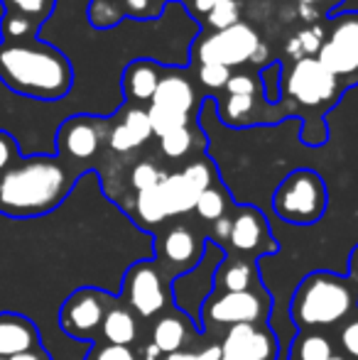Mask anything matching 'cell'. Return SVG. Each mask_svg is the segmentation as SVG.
Returning a JSON list of instances; mask_svg holds the SVG:
<instances>
[{
	"instance_id": "cell-1",
	"label": "cell",
	"mask_w": 358,
	"mask_h": 360,
	"mask_svg": "<svg viewBox=\"0 0 358 360\" xmlns=\"http://www.w3.org/2000/svg\"><path fill=\"white\" fill-rule=\"evenodd\" d=\"M82 169L57 155L20 157L0 174V214L34 218L54 211L72 191Z\"/></svg>"
},
{
	"instance_id": "cell-2",
	"label": "cell",
	"mask_w": 358,
	"mask_h": 360,
	"mask_svg": "<svg viewBox=\"0 0 358 360\" xmlns=\"http://www.w3.org/2000/svg\"><path fill=\"white\" fill-rule=\"evenodd\" d=\"M0 81L34 101H62L74 86L72 62L39 37L0 39Z\"/></svg>"
},
{
	"instance_id": "cell-3",
	"label": "cell",
	"mask_w": 358,
	"mask_h": 360,
	"mask_svg": "<svg viewBox=\"0 0 358 360\" xmlns=\"http://www.w3.org/2000/svg\"><path fill=\"white\" fill-rule=\"evenodd\" d=\"M356 304V292L346 277L331 272H314L295 292L292 319L297 326L321 328L334 326L351 314Z\"/></svg>"
},
{
	"instance_id": "cell-4",
	"label": "cell",
	"mask_w": 358,
	"mask_h": 360,
	"mask_svg": "<svg viewBox=\"0 0 358 360\" xmlns=\"http://www.w3.org/2000/svg\"><path fill=\"white\" fill-rule=\"evenodd\" d=\"M272 209L287 223L309 226L326 211V184L317 172L295 169L282 179L272 196Z\"/></svg>"
},
{
	"instance_id": "cell-5",
	"label": "cell",
	"mask_w": 358,
	"mask_h": 360,
	"mask_svg": "<svg viewBox=\"0 0 358 360\" xmlns=\"http://www.w3.org/2000/svg\"><path fill=\"white\" fill-rule=\"evenodd\" d=\"M194 110L196 91L191 86V81L181 72H167L165 69L158 91H155L150 105L145 108L153 135L162 138V135L172 133V130L191 128Z\"/></svg>"
},
{
	"instance_id": "cell-6",
	"label": "cell",
	"mask_w": 358,
	"mask_h": 360,
	"mask_svg": "<svg viewBox=\"0 0 358 360\" xmlns=\"http://www.w3.org/2000/svg\"><path fill=\"white\" fill-rule=\"evenodd\" d=\"M341 91V79L321 67L317 57H302L292 62L285 76V94L290 96V103L307 110L329 108L339 101Z\"/></svg>"
},
{
	"instance_id": "cell-7",
	"label": "cell",
	"mask_w": 358,
	"mask_h": 360,
	"mask_svg": "<svg viewBox=\"0 0 358 360\" xmlns=\"http://www.w3.org/2000/svg\"><path fill=\"white\" fill-rule=\"evenodd\" d=\"M260 44H263L260 34L241 20L238 25L221 32L201 34L194 42V57L199 59V64H221L226 69H234L253 62Z\"/></svg>"
},
{
	"instance_id": "cell-8",
	"label": "cell",
	"mask_w": 358,
	"mask_h": 360,
	"mask_svg": "<svg viewBox=\"0 0 358 360\" xmlns=\"http://www.w3.org/2000/svg\"><path fill=\"white\" fill-rule=\"evenodd\" d=\"M317 59L339 79H358V13L329 15Z\"/></svg>"
},
{
	"instance_id": "cell-9",
	"label": "cell",
	"mask_w": 358,
	"mask_h": 360,
	"mask_svg": "<svg viewBox=\"0 0 358 360\" xmlns=\"http://www.w3.org/2000/svg\"><path fill=\"white\" fill-rule=\"evenodd\" d=\"M108 143V123L91 115H72L59 125L57 157L82 169L98 155L101 145Z\"/></svg>"
},
{
	"instance_id": "cell-10",
	"label": "cell",
	"mask_w": 358,
	"mask_h": 360,
	"mask_svg": "<svg viewBox=\"0 0 358 360\" xmlns=\"http://www.w3.org/2000/svg\"><path fill=\"white\" fill-rule=\"evenodd\" d=\"M270 299L263 289L248 292H221L209 297L201 316L219 326H238V323H258L268 316Z\"/></svg>"
},
{
	"instance_id": "cell-11",
	"label": "cell",
	"mask_w": 358,
	"mask_h": 360,
	"mask_svg": "<svg viewBox=\"0 0 358 360\" xmlns=\"http://www.w3.org/2000/svg\"><path fill=\"white\" fill-rule=\"evenodd\" d=\"M110 297L101 289L84 287L77 289L74 294H69V299L62 304L59 311V326L67 336L87 341L94 336V331H98L103 316L108 311Z\"/></svg>"
},
{
	"instance_id": "cell-12",
	"label": "cell",
	"mask_w": 358,
	"mask_h": 360,
	"mask_svg": "<svg viewBox=\"0 0 358 360\" xmlns=\"http://www.w3.org/2000/svg\"><path fill=\"white\" fill-rule=\"evenodd\" d=\"M123 299L128 309L138 314L140 319H153L165 311L167 307V294L162 287V277L150 262H138L128 270L123 285Z\"/></svg>"
},
{
	"instance_id": "cell-13",
	"label": "cell",
	"mask_w": 358,
	"mask_h": 360,
	"mask_svg": "<svg viewBox=\"0 0 358 360\" xmlns=\"http://www.w3.org/2000/svg\"><path fill=\"white\" fill-rule=\"evenodd\" d=\"M224 356H234L241 360H275L277 341L268 328H260L258 323H238L231 326L221 343Z\"/></svg>"
},
{
	"instance_id": "cell-14",
	"label": "cell",
	"mask_w": 358,
	"mask_h": 360,
	"mask_svg": "<svg viewBox=\"0 0 358 360\" xmlns=\"http://www.w3.org/2000/svg\"><path fill=\"white\" fill-rule=\"evenodd\" d=\"M153 138V128H150V120L145 108L125 103L120 108V120L108 128V147L118 155L138 150L140 145H145Z\"/></svg>"
},
{
	"instance_id": "cell-15",
	"label": "cell",
	"mask_w": 358,
	"mask_h": 360,
	"mask_svg": "<svg viewBox=\"0 0 358 360\" xmlns=\"http://www.w3.org/2000/svg\"><path fill=\"white\" fill-rule=\"evenodd\" d=\"M229 243L238 252H258V250H272L270 245V231L268 221L253 206H243L238 214L231 218V236Z\"/></svg>"
},
{
	"instance_id": "cell-16",
	"label": "cell",
	"mask_w": 358,
	"mask_h": 360,
	"mask_svg": "<svg viewBox=\"0 0 358 360\" xmlns=\"http://www.w3.org/2000/svg\"><path fill=\"white\" fill-rule=\"evenodd\" d=\"M39 351V331L27 316L0 311V358Z\"/></svg>"
},
{
	"instance_id": "cell-17",
	"label": "cell",
	"mask_w": 358,
	"mask_h": 360,
	"mask_svg": "<svg viewBox=\"0 0 358 360\" xmlns=\"http://www.w3.org/2000/svg\"><path fill=\"white\" fill-rule=\"evenodd\" d=\"M162 79V67L150 59H135L123 72V96L128 105H143L153 101L155 91Z\"/></svg>"
},
{
	"instance_id": "cell-18",
	"label": "cell",
	"mask_w": 358,
	"mask_h": 360,
	"mask_svg": "<svg viewBox=\"0 0 358 360\" xmlns=\"http://www.w3.org/2000/svg\"><path fill=\"white\" fill-rule=\"evenodd\" d=\"M160 196H162L165 211H167V218L172 216H181L194 211L196 199L204 189L194 184L184 172H177V174H167L162 181H160Z\"/></svg>"
},
{
	"instance_id": "cell-19",
	"label": "cell",
	"mask_w": 358,
	"mask_h": 360,
	"mask_svg": "<svg viewBox=\"0 0 358 360\" xmlns=\"http://www.w3.org/2000/svg\"><path fill=\"white\" fill-rule=\"evenodd\" d=\"M162 252H165V260H167L170 265L184 267V272H186V270H191V267L199 265L204 248H201L199 238L194 236L191 228L174 226V228H170L167 236H165Z\"/></svg>"
},
{
	"instance_id": "cell-20",
	"label": "cell",
	"mask_w": 358,
	"mask_h": 360,
	"mask_svg": "<svg viewBox=\"0 0 358 360\" xmlns=\"http://www.w3.org/2000/svg\"><path fill=\"white\" fill-rule=\"evenodd\" d=\"M101 333L110 346H128L138 338V319L128 307H108L101 323Z\"/></svg>"
},
{
	"instance_id": "cell-21",
	"label": "cell",
	"mask_w": 358,
	"mask_h": 360,
	"mask_svg": "<svg viewBox=\"0 0 358 360\" xmlns=\"http://www.w3.org/2000/svg\"><path fill=\"white\" fill-rule=\"evenodd\" d=\"M186 341H189V331H186L184 319L174 316V314H165L162 319H158V323L153 328V346L162 356L179 353Z\"/></svg>"
},
{
	"instance_id": "cell-22",
	"label": "cell",
	"mask_w": 358,
	"mask_h": 360,
	"mask_svg": "<svg viewBox=\"0 0 358 360\" xmlns=\"http://www.w3.org/2000/svg\"><path fill=\"white\" fill-rule=\"evenodd\" d=\"M260 94H229L224 103H219V120L229 128H245V125H253V113L255 103H258Z\"/></svg>"
},
{
	"instance_id": "cell-23",
	"label": "cell",
	"mask_w": 358,
	"mask_h": 360,
	"mask_svg": "<svg viewBox=\"0 0 358 360\" xmlns=\"http://www.w3.org/2000/svg\"><path fill=\"white\" fill-rule=\"evenodd\" d=\"M216 285L224 292H248L258 285V275L255 267L248 260H226L219 265L214 275Z\"/></svg>"
},
{
	"instance_id": "cell-24",
	"label": "cell",
	"mask_w": 358,
	"mask_h": 360,
	"mask_svg": "<svg viewBox=\"0 0 358 360\" xmlns=\"http://www.w3.org/2000/svg\"><path fill=\"white\" fill-rule=\"evenodd\" d=\"M0 3H3V15L25 18L42 27L52 15L57 0H0Z\"/></svg>"
},
{
	"instance_id": "cell-25",
	"label": "cell",
	"mask_w": 358,
	"mask_h": 360,
	"mask_svg": "<svg viewBox=\"0 0 358 360\" xmlns=\"http://www.w3.org/2000/svg\"><path fill=\"white\" fill-rule=\"evenodd\" d=\"M158 186L138 191V196H135V211H138L140 221L148 223V226H158V223H162L167 218V211H165L162 196H160Z\"/></svg>"
},
{
	"instance_id": "cell-26",
	"label": "cell",
	"mask_w": 358,
	"mask_h": 360,
	"mask_svg": "<svg viewBox=\"0 0 358 360\" xmlns=\"http://www.w3.org/2000/svg\"><path fill=\"white\" fill-rule=\"evenodd\" d=\"M334 346L321 333H307L295 343V356L292 360H329L334 358Z\"/></svg>"
},
{
	"instance_id": "cell-27",
	"label": "cell",
	"mask_w": 358,
	"mask_h": 360,
	"mask_svg": "<svg viewBox=\"0 0 358 360\" xmlns=\"http://www.w3.org/2000/svg\"><path fill=\"white\" fill-rule=\"evenodd\" d=\"M321 42H324V30L312 25V27H307V30H300V32L285 44V49H287V54H292L297 62V59H302V57H317Z\"/></svg>"
},
{
	"instance_id": "cell-28",
	"label": "cell",
	"mask_w": 358,
	"mask_h": 360,
	"mask_svg": "<svg viewBox=\"0 0 358 360\" xmlns=\"http://www.w3.org/2000/svg\"><path fill=\"white\" fill-rule=\"evenodd\" d=\"M226 206H229V199H226V191L219 189V186H209V189H204L199 194V199H196V216L201 218V221H219V218L226 216Z\"/></svg>"
},
{
	"instance_id": "cell-29",
	"label": "cell",
	"mask_w": 358,
	"mask_h": 360,
	"mask_svg": "<svg viewBox=\"0 0 358 360\" xmlns=\"http://www.w3.org/2000/svg\"><path fill=\"white\" fill-rule=\"evenodd\" d=\"M241 22V0H219L206 13V25L211 32H221L226 27H234Z\"/></svg>"
},
{
	"instance_id": "cell-30",
	"label": "cell",
	"mask_w": 358,
	"mask_h": 360,
	"mask_svg": "<svg viewBox=\"0 0 358 360\" xmlns=\"http://www.w3.org/2000/svg\"><path fill=\"white\" fill-rule=\"evenodd\" d=\"M191 147H194V133H191V128L172 130V133L160 138V150H162V155L170 157V160H181Z\"/></svg>"
},
{
	"instance_id": "cell-31",
	"label": "cell",
	"mask_w": 358,
	"mask_h": 360,
	"mask_svg": "<svg viewBox=\"0 0 358 360\" xmlns=\"http://www.w3.org/2000/svg\"><path fill=\"white\" fill-rule=\"evenodd\" d=\"M165 176L167 174H165L158 165H153V162H140V165H135L133 172H130V184H133L135 191H145V189L158 186Z\"/></svg>"
},
{
	"instance_id": "cell-32",
	"label": "cell",
	"mask_w": 358,
	"mask_h": 360,
	"mask_svg": "<svg viewBox=\"0 0 358 360\" xmlns=\"http://www.w3.org/2000/svg\"><path fill=\"white\" fill-rule=\"evenodd\" d=\"M196 79L201 81V86L209 91H221L226 89L231 79V69L221 67V64H199V72H196Z\"/></svg>"
},
{
	"instance_id": "cell-33",
	"label": "cell",
	"mask_w": 358,
	"mask_h": 360,
	"mask_svg": "<svg viewBox=\"0 0 358 360\" xmlns=\"http://www.w3.org/2000/svg\"><path fill=\"white\" fill-rule=\"evenodd\" d=\"M339 348L349 360H358V316L349 319L339 331Z\"/></svg>"
},
{
	"instance_id": "cell-34",
	"label": "cell",
	"mask_w": 358,
	"mask_h": 360,
	"mask_svg": "<svg viewBox=\"0 0 358 360\" xmlns=\"http://www.w3.org/2000/svg\"><path fill=\"white\" fill-rule=\"evenodd\" d=\"M224 91L226 94H260L263 86H260V79L253 72H243V74H231Z\"/></svg>"
},
{
	"instance_id": "cell-35",
	"label": "cell",
	"mask_w": 358,
	"mask_h": 360,
	"mask_svg": "<svg viewBox=\"0 0 358 360\" xmlns=\"http://www.w3.org/2000/svg\"><path fill=\"white\" fill-rule=\"evenodd\" d=\"M20 157H23V152H20L18 140H15L8 130L0 128V174H3L8 167H13Z\"/></svg>"
},
{
	"instance_id": "cell-36",
	"label": "cell",
	"mask_w": 358,
	"mask_h": 360,
	"mask_svg": "<svg viewBox=\"0 0 358 360\" xmlns=\"http://www.w3.org/2000/svg\"><path fill=\"white\" fill-rule=\"evenodd\" d=\"M89 360H138V358H135V353L128 346H110V343H106V346L96 348Z\"/></svg>"
},
{
	"instance_id": "cell-37",
	"label": "cell",
	"mask_w": 358,
	"mask_h": 360,
	"mask_svg": "<svg viewBox=\"0 0 358 360\" xmlns=\"http://www.w3.org/2000/svg\"><path fill=\"white\" fill-rule=\"evenodd\" d=\"M224 358V351H221V346H206L201 348V351L196 353H172V356H162V360H221Z\"/></svg>"
},
{
	"instance_id": "cell-38",
	"label": "cell",
	"mask_w": 358,
	"mask_h": 360,
	"mask_svg": "<svg viewBox=\"0 0 358 360\" xmlns=\"http://www.w3.org/2000/svg\"><path fill=\"white\" fill-rule=\"evenodd\" d=\"M214 240L216 243H226L229 240V236H231V218L229 216H224V218H219V221H214Z\"/></svg>"
},
{
	"instance_id": "cell-39",
	"label": "cell",
	"mask_w": 358,
	"mask_h": 360,
	"mask_svg": "<svg viewBox=\"0 0 358 360\" xmlns=\"http://www.w3.org/2000/svg\"><path fill=\"white\" fill-rule=\"evenodd\" d=\"M297 3H300V5H312V8H317L321 15H324V10H326V13H331V10L341 3V0H297Z\"/></svg>"
},
{
	"instance_id": "cell-40",
	"label": "cell",
	"mask_w": 358,
	"mask_h": 360,
	"mask_svg": "<svg viewBox=\"0 0 358 360\" xmlns=\"http://www.w3.org/2000/svg\"><path fill=\"white\" fill-rule=\"evenodd\" d=\"M216 3H219V0H191V13H194L196 18H201V15L209 13Z\"/></svg>"
},
{
	"instance_id": "cell-41",
	"label": "cell",
	"mask_w": 358,
	"mask_h": 360,
	"mask_svg": "<svg viewBox=\"0 0 358 360\" xmlns=\"http://www.w3.org/2000/svg\"><path fill=\"white\" fill-rule=\"evenodd\" d=\"M339 13H358V0H341L329 15H339Z\"/></svg>"
},
{
	"instance_id": "cell-42",
	"label": "cell",
	"mask_w": 358,
	"mask_h": 360,
	"mask_svg": "<svg viewBox=\"0 0 358 360\" xmlns=\"http://www.w3.org/2000/svg\"><path fill=\"white\" fill-rule=\"evenodd\" d=\"M0 360H49L47 353L39 348V351H30V353H20V356H13V358H0Z\"/></svg>"
},
{
	"instance_id": "cell-43",
	"label": "cell",
	"mask_w": 358,
	"mask_h": 360,
	"mask_svg": "<svg viewBox=\"0 0 358 360\" xmlns=\"http://www.w3.org/2000/svg\"><path fill=\"white\" fill-rule=\"evenodd\" d=\"M351 277H354V282L358 285V248L354 250V255H351Z\"/></svg>"
},
{
	"instance_id": "cell-44",
	"label": "cell",
	"mask_w": 358,
	"mask_h": 360,
	"mask_svg": "<svg viewBox=\"0 0 358 360\" xmlns=\"http://www.w3.org/2000/svg\"><path fill=\"white\" fill-rule=\"evenodd\" d=\"M145 356H148V360H162V353H160L155 346H148V351H145Z\"/></svg>"
},
{
	"instance_id": "cell-45",
	"label": "cell",
	"mask_w": 358,
	"mask_h": 360,
	"mask_svg": "<svg viewBox=\"0 0 358 360\" xmlns=\"http://www.w3.org/2000/svg\"><path fill=\"white\" fill-rule=\"evenodd\" d=\"M221 360H241V358H234V356H224Z\"/></svg>"
},
{
	"instance_id": "cell-46",
	"label": "cell",
	"mask_w": 358,
	"mask_h": 360,
	"mask_svg": "<svg viewBox=\"0 0 358 360\" xmlns=\"http://www.w3.org/2000/svg\"><path fill=\"white\" fill-rule=\"evenodd\" d=\"M329 360H346V358H341V356H334V358H329Z\"/></svg>"
}]
</instances>
